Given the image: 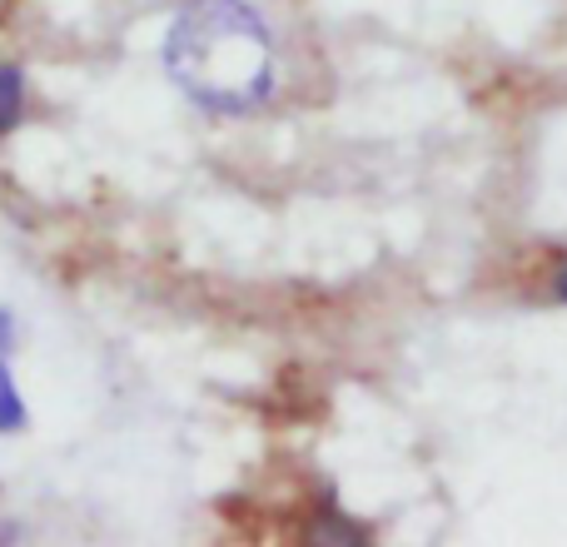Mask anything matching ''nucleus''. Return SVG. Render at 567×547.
<instances>
[{"label":"nucleus","instance_id":"5","mask_svg":"<svg viewBox=\"0 0 567 547\" xmlns=\"http://www.w3.org/2000/svg\"><path fill=\"white\" fill-rule=\"evenodd\" d=\"M10 329H16V319L0 309V359H6V349H10Z\"/></svg>","mask_w":567,"mask_h":547},{"label":"nucleus","instance_id":"3","mask_svg":"<svg viewBox=\"0 0 567 547\" xmlns=\"http://www.w3.org/2000/svg\"><path fill=\"white\" fill-rule=\"evenodd\" d=\"M20 429H25V399L16 393L10 363L0 359V433H20Z\"/></svg>","mask_w":567,"mask_h":547},{"label":"nucleus","instance_id":"4","mask_svg":"<svg viewBox=\"0 0 567 547\" xmlns=\"http://www.w3.org/2000/svg\"><path fill=\"white\" fill-rule=\"evenodd\" d=\"M548 293L567 309V255L553 259V274H548Z\"/></svg>","mask_w":567,"mask_h":547},{"label":"nucleus","instance_id":"2","mask_svg":"<svg viewBox=\"0 0 567 547\" xmlns=\"http://www.w3.org/2000/svg\"><path fill=\"white\" fill-rule=\"evenodd\" d=\"M25 120V75L20 65H0V140Z\"/></svg>","mask_w":567,"mask_h":547},{"label":"nucleus","instance_id":"1","mask_svg":"<svg viewBox=\"0 0 567 547\" xmlns=\"http://www.w3.org/2000/svg\"><path fill=\"white\" fill-rule=\"evenodd\" d=\"M165 70L195 105L249 115L275 95V40L249 0H195L169 25Z\"/></svg>","mask_w":567,"mask_h":547}]
</instances>
